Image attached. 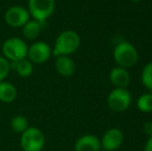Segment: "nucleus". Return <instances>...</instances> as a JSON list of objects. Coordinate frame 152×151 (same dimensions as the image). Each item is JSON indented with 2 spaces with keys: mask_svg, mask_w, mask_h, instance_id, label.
<instances>
[{
  "mask_svg": "<svg viewBox=\"0 0 152 151\" xmlns=\"http://www.w3.org/2000/svg\"><path fill=\"white\" fill-rule=\"evenodd\" d=\"M80 36L72 30L61 32L55 40L53 53L56 56H68L75 53L80 47Z\"/></svg>",
  "mask_w": 152,
  "mask_h": 151,
  "instance_id": "1",
  "label": "nucleus"
},
{
  "mask_svg": "<svg viewBox=\"0 0 152 151\" xmlns=\"http://www.w3.org/2000/svg\"><path fill=\"white\" fill-rule=\"evenodd\" d=\"M113 56L116 63L123 69L132 67L138 62V51L132 44L127 42H121L115 47Z\"/></svg>",
  "mask_w": 152,
  "mask_h": 151,
  "instance_id": "2",
  "label": "nucleus"
},
{
  "mask_svg": "<svg viewBox=\"0 0 152 151\" xmlns=\"http://www.w3.org/2000/svg\"><path fill=\"white\" fill-rule=\"evenodd\" d=\"M2 52L8 61L18 62L22 59L27 58L28 46L23 39L19 37H10L2 44Z\"/></svg>",
  "mask_w": 152,
  "mask_h": 151,
  "instance_id": "3",
  "label": "nucleus"
},
{
  "mask_svg": "<svg viewBox=\"0 0 152 151\" xmlns=\"http://www.w3.org/2000/svg\"><path fill=\"white\" fill-rule=\"evenodd\" d=\"M45 136L40 129L28 127L21 133L20 144L24 151H42L45 146Z\"/></svg>",
  "mask_w": 152,
  "mask_h": 151,
  "instance_id": "4",
  "label": "nucleus"
},
{
  "mask_svg": "<svg viewBox=\"0 0 152 151\" xmlns=\"http://www.w3.org/2000/svg\"><path fill=\"white\" fill-rule=\"evenodd\" d=\"M55 10V0H28V12L34 20L44 23Z\"/></svg>",
  "mask_w": 152,
  "mask_h": 151,
  "instance_id": "5",
  "label": "nucleus"
},
{
  "mask_svg": "<svg viewBox=\"0 0 152 151\" xmlns=\"http://www.w3.org/2000/svg\"><path fill=\"white\" fill-rule=\"evenodd\" d=\"M132 96L125 88H115L108 96V106L112 111L120 113L129 107Z\"/></svg>",
  "mask_w": 152,
  "mask_h": 151,
  "instance_id": "6",
  "label": "nucleus"
},
{
  "mask_svg": "<svg viewBox=\"0 0 152 151\" xmlns=\"http://www.w3.org/2000/svg\"><path fill=\"white\" fill-rule=\"evenodd\" d=\"M51 55H52V49L47 42H36L28 48L27 59H29L32 63L42 64L50 59Z\"/></svg>",
  "mask_w": 152,
  "mask_h": 151,
  "instance_id": "7",
  "label": "nucleus"
},
{
  "mask_svg": "<svg viewBox=\"0 0 152 151\" xmlns=\"http://www.w3.org/2000/svg\"><path fill=\"white\" fill-rule=\"evenodd\" d=\"M29 12L25 7L20 5H15L10 7L5 12L4 15V20L6 24L10 25V27L18 28V27H23L29 21Z\"/></svg>",
  "mask_w": 152,
  "mask_h": 151,
  "instance_id": "8",
  "label": "nucleus"
},
{
  "mask_svg": "<svg viewBox=\"0 0 152 151\" xmlns=\"http://www.w3.org/2000/svg\"><path fill=\"white\" fill-rule=\"evenodd\" d=\"M123 143V133L118 128H111L106 131L100 141V147L106 151L117 150Z\"/></svg>",
  "mask_w": 152,
  "mask_h": 151,
  "instance_id": "9",
  "label": "nucleus"
},
{
  "mask_svg": "<svg viewBox=\"0 0 152 151\" xmlns=\"http://www.w3.org/2000/svg\"><path fill=\"white\" fill-rule=\"evenodd\" d=\"M76 151H98L100 150V141L93 135H85L79 138L75 143Z\"/></svg>",
  "mask_w": 152,
  "mask_h": 151,
  "instance_id": "10",
  "label": "nucleus"
},
{
  "mask_svg": "<svg viewBox=\"0 0 152 151\" xmlns=\"http://www.w3.org/2000/svg\"><path fill=\"white\" fill-rule=\"evenodd\" d=\"M110 81L116 88H126L129 85L130 77L127 69L123 67H114L110 71Z\"/></svg>",
  "mask_w": 152,
  "mask_h": 151,
  "instance_id": "11",
  "label": "nucleus"
},
{
  "mask_svg": "<svg viewBox=\"0 0 152 151\" xmlns=\"http://www.w3.org/2000/svg\"><path fill=\"white\" fill-rule=\"evenodd\" d=\"M55 69L62 77H70L76 71V63L68 56H57Z\"/></svg>",
  "mask_w": 152,
  "mask_h": 151,
  "instance_id": "12",
  "label": "nucleus"
},
{
  "mask_svg": "<svg viewBox=\"0 0 152 151\" xmlns=\"http://www.w3.org/2000/svg\"><path fill=\"white\" fill-rule=\"evenodd\" d=\"M18 91L14 84L2 81L0 82V101L2 103H12L16 99Z\"/></svg>",
  "mask_w": 152,
  "mask_h": 151,
  "instance_id": "13",
  "label": "nucleus"
},
{
  "mask_svg": "<svg viewBox=\"0 0 152 151\" xmlns=\"http://www.w3.org/2000/svg\"><path fill=\"white\" fill-rule=\"evenodd\" d=\"M44 23H40L37 20H29L24 26L22 27V32L25 38L27 39H35L39 35L42 31V25Z\"/></svg>",
  "mask_w": 152,
  "mask_h": 151,
  "instance_id": "14",
  "label": "nucleus"
},
{
  "mask_svg": "<svg viewBox=\"0 0 152 151\" xmlns=\"http://www.w3.org/2000/svg\"><path fill=\"white\" fill-rule=\"evenodd\" d=\"M14 64L17 74L21 78H28L33 73V63L27 58L22 59L18 62H15Z\"/></svg>",
  "mask_w": 152,
  "mask_h": 151,
  "instance_id": "15",
  "label": "nucleus"
},
{
  "mask_svg": "<svg viewBox=\"0 0 152 151\" xmlns=\"http://www.w3.org/2000/svg\"><path fill=\"white\" fill-rule=\"evenodd\" d=\"M10 126H12V129L15 133H22L23 131H25L29 127V123L26 117L22 116V115H18V116H15L12 119Z\"/></svg>",
  "mask_w": 152,
  "mask_h": 151,
  "instance_id": "16",
  "label": "nucleus"
},
{
  "mask_svg": "<svg viewBox=\"0 0 152 151\" xmlns=\"http://www.w3.org/2000/svg\"><path fill=\"white\" fill-rule=\"evenodd\" d=\"M138 109L143 113H149L152 112V94L151 93H145L139 97L137 101Z\"/></svg>",
  "mask_w": 152,
  "mask_h": 151,
  "instance_id": "17",
  "label": "nucleus"
},
{
  "mask_svg": "<svg viewBox=\"0 0 152 151\" xmlns=\"http://www.w3.org/2000/svg\"><path fill=\"white\" fill-rule=\"evenodd\" d=\"M142 83L146 88L152 90V62H149L143 69Z\"/></svg>",
  "mask_w": 152,
  "mask_h": 151,
  "instance_id": "18",
  "label": "nucleus"
},
{
  "mask_svg": "<svg viewBox=\"0 0 152 151\" xmlns=\"http://www.w3.org/2000/svg\"><path fill=\"white\" fill-rule=\"evenodd\" d=\"M12 69L10 61L5 58V57L0 56V82L4 81L6 79V77L8 76Z\"/></svg>",
  "mask_w": 152,
  "mask_h": 151,
  "instance_id": "19",
  "label": "nucleus"
},
{
  "mask_svg": "<svg viewBox=\"0 0 152 151\" xmlns=\"http://www.w3.org/2000/svg\"><path fill=\"white\" fill-rule=\"evenodd\" d=\"M144 133L145 135L151 137L152 136V122H146L144 124Z\"/></svg>",
  "mask_w": 152,
  "mask_h": 151,
  "instance_id": "20",
  "label": "nucleus"
},
{
  "mask_svg": "<svg viewBox=\"0 0 152 151\" xmlns=\"http://www.w3.org/2000/svg\"><path fill=\"white\" fill-rule=\"evenodd\" d=\"M144 151H152V136L149 137V139L147 140L146 144H145Z\"/></svg>",
  "mask_w": 152,
  "mask_h": 151,
  "instance_id": "21",
  "label": "nucleus"
},
{
  "mask_svg": "<svg viewBox=\"0 0 152 151\" xmlns=\"http://www.w3.org/2000/svg\"><path fill=\"white\" fill-rule=\"evenodd\" d=\"M132 1H134V2H138V1H140V0H132Z\"/></svg>",
  "mask_w": 152,
  "mask_h": 151,
  "instance_id": "22",
  "label": "nucleus"
},
{
  "mask_svg": "<svg viewBox=\"0 0 152 151\" xmlns=\"http://www.w3.org/2000/svg\"><path fill=\"white\" fill-rule=\"evenodd\" d=\"M98 151H106V150H98Z\"/></svg>",
  "mask_w": 152,
  "mask_h": 151,
  "instance_id": "23",
  "label": "nucleus"
}]
</instances>
